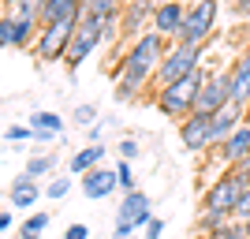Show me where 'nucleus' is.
Instances as JSON below:
<instances>
[{"label": "nucleus", "mask_w": 250, "mask_h": 239, "mask_svg": "<svg viewBox=\"0 0 250 239\" xmlns=\"http://www.w3.org/2000/svg\"><path fill=\"white\" fill-rule=\"evenodd\" d=\"M165 38L157 30L142 34L135 45H131V52L124 56V67H120V79H131L135 86H146L149 75H157V67H161V60H165Z\"/></svg>", "instance_id": "f257e3e1"}, {"label": "nucleus", "mask_w": 250, "mask_h": 239, "mask_svg": "<svg viewBox=\"0 0 250 239\" xmlns=\"http://www.w3.org/2000/svg\"><path fill=\"white\" fill-rule=\"evenodd\" d=\"M247 187H250V179L243 176V172L220 176L217 183L206 191V198H202V213H224V217H235V209H239Z\"/></svg>", "instance_id": "f03ea898"}, {"label": "nucleus", "mask_w": 250, "mask_h": 239, "mask_svg": "<svg viewBox=\"0 0 250 239\" xmlns=\"http://www.w3.org/2000/svg\"><path fill=\"white\" fill-rule=\"evenodd\" d=\"M209 75L194 71L187 75V79H179V83L172 86H161V97H157V105H161V112L165 116H190L194 112V101H198L202 94V86H206Z\"/></svg>", "instance_id": "7ed1b4c3"}, {"label": "nucleus", "mask_w": 250, "mask_h": 239, "mask_svg": "<svg viewBox=\"0 0 250 239\" xmlns=\"http://www.w3.org/2000/svg\"><path fill=\"white\" fill-rule=\"evenodd\" d=\"M217 11H220L217 0H194L187 8V19L179 26L176 42L179 45H202L209 34H213V26H217Z\"/></svg>", "instance_id": "20e7f679"}, {"label": "nucleus", "mask_w": 250, "mask_h": 239, "mask_svg": "<svg viewBox=\"0 0 250 239\" xmlns=\"http://www.w3.org/2000/svg\"><path fill=\"white\" fill-rule=\"evenodd\" d=\"M112 22L116 19H94V15H83V22H79V30H75V38H71V49H67V64L79 67V64H83L86 56L112 34Z\"/></svg>", "instance_id": "39448f33"}, {"label": "nucleus", "mask_w": 250, "mask_h": 239, "mask_svg": "<svg viewBox=\"0 0 250 239\" xmlns=\"http://www.w3.org/2000/svg\"><path fill=\"white\" fill-rule=\"evenodd\" d=\"M198 60H202L198 45H176V49H168V56L161 60V67H157V83L172 86V83H179V79L194 75L198 71Z\"/></svg>", "instance_id": "423d86ee"}, {"label": "nucleus", "mask_w": 250, "mask_h": 239, "mask_svg": "<svg viewBox=\"0 0 250 239\" xmlns=\"http://www.w3.org/2000/svg\"><path fill=\"white\" fill-rule=\"evenodd\" d=\"M75 30H79V22H60V26H45L42 38H38V60L52 64V60H60V56H67Z\"/></svg>", "instance_id": "0eeeda50"}, {"label": "nucleus", "mask_w": 250, "mask_h": 239, "mask_svg": "<svg viewBox=\"0 0 250 239\" xmlns=\"http://www.w3.org/2000/svg\"><path fill=\"white\" fill-rule=\"evenodd\" d=\"M224 105H231V75H220L217 71V75H209V79H206L198 101H194V112L213 116V112H220Z\"/></svg>", "instance_id": "6e6552de"}, {"label": "nucleus", "mask_w": 250, "mask_h": 239, "mask_svg": "<svg viewBox=\"0 0 250 239\" xmlns=\"http://www.w3.org/2000/svg\"><path fill=\"white\" fill-rule=\"evenodd\" d=\"M179 138H183V146H187L190 153H198V150L213 146V116L190 112L187 120H183V127H179Z\"/></svg>", "instance_id": "1a4fd4ad"}, {"label": "nucleus", "mask_w": 250, "mask_h": 239, "mask_svg": "<svg viewBox=\"0 0 250 239\" xmlns=\"http://www.w3.org/2000/svg\"><path fill=\"white\" fill-rule=\"evenodd\" d=\"M149 220H153V209H149L146 191H131V195H124V202H120V209H116V224L146 228Z\"/></svg>", "instance_id": "9d476101"}, {"label": "nucleus", "mask_w": 250, "mask_h": 239, "mask_svg": "<svg viewBox=\"0 0 250 239\" xmlns=\"http://www.w3.org/2000/svg\"><path fill=\"white\" fill-rule=\"evenodd\" d=\"M86 15V0H49L42 11L45 26H60V22H83Z\"/></svg>", "instance_id": "9b49d317"}, {"label": "nucleus", "mask_w": 250, "mask_h": 239, "mask_svg": "<svg viewBox=\"0 0 250 239\" xmlns=\"http://www.w3.org/2000/svg\"><path fill=\"white\" fill-rule=\"evenodd\" d=\"M116 187H120V176H116L112 168H104V165L83 176V195L90 198V202H101V198H108Z\"/></svg>", "instance_id": "f8f14e48"}, {"label": "nucleus", "mask_w": 250, "mask_h": 239, "mask_svg": "<svg viewBox=\"0 0 250 239\" xmlns=\"http://www.w3.org/2000/svg\"><path fill=\"white\" fill-rule=\"evenodd\" d=\"M183 19H187V8H183V4H176V0L157 4V11H153V30L161 34V38H176L179 26H183Z\"/></svg>", "instance_id": "ddd939ff"}, {"label": "nucleus", "mask_w": 250, "mask_h": 239, "mask_svg": "<svg viewBox=\"0 0 250 239\" xmlns=\"http://www.w3.org/2000/svg\"><path fill=\"white\" fill-rule=\"evenodd\" d=\"M34 38V19H22V15H8V19L0 22V45L4 49H19V45H26Z\"/></svg>", "instance_id": "4468645a"}, {"label": "nucleus", "mask_w": 250, "mask_h": 239, "mask_svg": "<svg viewBox=\"0 0 250 239\" xmlns=\"http://www.w3.org/2000/svg\"><path fill=\"white\" fill-rule=\"evenodd\" d=\"M228 75H231V105L235 109L250 105V52H243Z\"/></svg>", "instance_id": "2eb2a0df"}, {"label": "nucleus", "mask_w": 250, "mask_h": 239, "mask_svg": "<svg viewBox=\"0 0 250 239\" xmlns=\"http://www.w3.org/2000/svg\"><path fill=\"white\" fill-rule=\"evenodd\" d=\"M239 120H243V109H235V105H224L220 112H213V146H224L235 131H239Z\"/></svg>", "instance_id": "dca6fc26"}, {"label": "nucleus", "mask_w": 250, "mask_h": 239, "mask_svg": "<svg viewBox=\"0 0 250 239\" xmlns=\"http://www.w3.org/2000/svg\"><path fill=\"white\" fill-rule=\"evenodd\" d=\"M8 198H11V206L15 209H30L38 198H42V187L34 183V176H15V183H11V191H8Z\"/></svg>", "instance_id": "f3484780"}, {"label": "nucleus", "mask_w": 250, "mask_h": 239, "mask_svg": "<svg viewBox=\"0 0 250 239\" xmlns=\"http://www.w3.org/2000/svg\"><path fill=\"white\" fill-rule=\"evenodd\" d=\"M30 131H34V138L52 142V138L63 131V120H60L56 112H34V116H30Z\"/></svg>", "instance_id": "a211bd4d"}, {"label": "nucleus", "mask_w": 250, "mask_h": 239, "mask_svg": "<svg viewBox=\"0 0 250 239\" xmlns=\"http://www.w3.org/2000/svg\"><path fill=\"white\" fill-rule=\"evenodd\" d=\"M153 0H135V4H127L124 8V19H120V30L124 34H135L142 22H146V15H153Z\"/></svg>", "instance_id": "6ab92c4d"}, {"label": "nucleus", "mask_w": 250, "mask_h": 239, "mask_svg": "<svg viewBox=\"0 0 250 239\" xmlns=\"http://www.w3.org/2000/svg\"><path fill=\"white\" fill-rule=\"evenodd\" d=\"M101 161H104V146H86V150L71 153V176L94 172V168H101Z\"/></svg>", "instance_id": "aec40b11"}, {"label": "nucleus", "mask_w": 250, "mask_h": 239, "mask_svg": "<svg viewBox=\"0 0 250 239\" xmlns=\"http://www.w3.org/2000/svg\"><path fill=\"white\" fill-rule=\"evenodd\" d=\"M220 153H224V161H228V165H239L243 157L250 153V124H243L239 131L224 142V150H220Z\"/></svg>", "instance_id": "412c9836"}, {"label": "nucleus", "mask_w": 250, "mask_h": 239, "mask_svg": "<svg viewBox=\"0 0 250 239\" xmlns=\"http://www.w3.org/2000/svg\"><path fill=\"white\" fill-rule=\"evenodd\" d=\"M45 228H49V213H30L19 228V239H42Z\"/></svg>", "instance_id": "4be33fe9"}, {"label": "nucleus", "mask_w": 250, "mask_h": 239, "mask_svg": "<svg viewBox=\"0 0 250 239\" xmlns=\"http://www.w3.org/2000/svg\"><path fill=\"white\" fill-rule=\"evenodd\" d=\"M52 168H56V153H38L26 161V176L42 179V176H52Z\"/></svg>", "instance_id": "5701e85b"}, {"label": "nucleus", "mask_w": 250, "mask_h": 239, "mask_svg": "<svg viewBox=\"0 0 250 239\" xmlns=\"http://www.w3.org/2000/svg\"><path fill=\"white\" fill-rule=\"evenodd\" d=\"M86 15H94V19H116L120 15V0H86Z\"/></svg>", "instance_id": "b1692460"}, {"label": "nucleus", "mask_w": 250, "mask_h": 239, "mask_svg": "<svg viewBox=\"0 0 250 239\" xmlns=\"http://www.w3.org/2000/svg\"><path fill=\"white\" fill-rule=\"evenodd\" d=\"M45 4H49V0H19V4H15V15L34 19V15H42V11H45Z\"/></svg>", "instance_id": "393cba45"}, {"label": "nucleus", "mask_w": 250, "mask_h": 239, "mask_svg": "<svg viewBox=\"0 0 250 239\" xmlns=\"http://www.w3.org/2000/svg\"><path fill=\"white\" fill-rule=\"evenodd\" d=\"M213 239H247V228H243V220H228L224 228L213 232Z\"/></svg>", "instance_id": "a878e982"}, {"label": "nucleus", "mask_w": 250, "mask_h": 239, "mask_svg": "<svg viewBox=\"0 0 250 239\" xmlns=\"http://www.w3.org/2000/svg\"><path fill=\"white\" fill-rule=\"evenodd\" d=\"M116 176H120V191H124V195L138 191L135 187V176H131V161H120V165H116Z\"/></svg>", "instance_id": "bb28decb"}, {"label": "nucleus", "mask_w": 250, "mask_h": 239, "mask_svg": "<svg viewBox=\"0 0 250 239\" xmlns=\"http://www.w3.org/2000/svg\"><path fill=\"white\" fill-rule=\"evenodd\" d=\"M67 191H71V179L56 176V179H49V187H45V195H49V198H63Z\"/></svg>", "instance_id": "cd10ccee"}, {"label": "nucleus", "mask_w": 250, "mask_h": 239, "mask_svg": "<svg viewBox=\"0 0 250 239\" xmlns=\"http://www.w3.org/2000/svg\"><path fill=\"white\" fill-rule=\"evenodd\" d=\"M94 120H97V105H79V109H75V124L94 127Z\"/></svg>", "instance_id": "c85d7f7f"}, {"label": "nucleus", "mask_w": 250, "mask_h": 239, "mask_svg": "<svg viewBox=\"0 0 250 239\" xmlns=\"http://www.w3.org/2000/svg\"><path fill=\"white\" fill-rule=\"evenodd\" d=\"M138 90H142V86H135L131 79H120V83H116V101H131Z\"/></svg>", "instance_id": "c756f323"}, {"label": "nucleus", "mask_w": 250, "mask_h": 239, "mask_svg": "<svg viewBox=\"0 0 250 239\" xmlns=\"http://www.w3.org/2000/svg\"><path fill=\"white\" fill-rule=\"evenodd\" d=\"M161 236H165V220L153 217V220L146 224V239H161Z\"/></svg>", "instance_id": "7c9ffc66"}, {"label": "nucleus", "mask_w": 250, "mask_h": 239, "mask_svg": "<svg viewBox=\"0 0 250 239\" xmlns=\"http://www.w3.org/2000/svg\"><path fill=\"white\" fill-rule=\"evenodd\" d=\"M120 153H124V161L138 157V142H135V138H124V142H120Z\"/></svg>", "instance_id": "2f4dec72"}, {"label": "nucleus", "mask_w": 250, "mask_h": 239, "mask_svg": "<svg viewBox=\"0 0 250 239\" xmlns=\"http://www.w3.org/2000/svg\"><path fill=\"white\" fill-rule=\"evenodd\" d=\"M63 239H90V228L86 224H71V228L63 232Z\"/></svg>", "instance_id": "473e14b6"}, {"label": "nucleus", "mask_w": 250, "mask_h": 239, "mask_svg": "<svg viewBox=\"0 0 250 239\" xmlns=\"http://www.w3.org/2000/svg\"><path fill=\"white\" fill-rule=\"evenodd\" d=\"M34 131L30 127H8V142H22V138H30Z\"/></svg>", "instance_id": "72a5a7b5"}, {"label": "nucleus", "mask_w": 250, "mask_h": 239, "mask_svg": "<svg viewBox=\"0 0 250 239\" xmlns=\"http://www.w3.org/2000/svg\"><path fill=\"white\" fill-rule=\"evenodd\" d=\"M235 220H250V187H247V195H243L239 209H235Z\"/></svg>", "instance_id": "f704fd0d"}, {"label": "nucleus", "mask_w": 250, "mask_h": 239, "mask_svg": "<svg viewBox=\"0 0 250 239\" xmlns=\"http://www.w3.org/2000/svg\"><path fill=\"white\" fill-rule=\"evenodd\" d=\"M228 4H231V11H235V15L250 19V0H228Z\"/></svg>", "instance_id": "c9c22d12"}, {"label": "nucleus", "mask_w": 250, "mask_h": 239, "mask_svg": "<svg viewBox=\"0 0 250 239\" xmlns=\"http://www.w3.org/2000/svg\"><path fill=\"white\" fill-rule=\"evenodd\" d=\"M138 228H131V224H116V232H112V239H131Z\"/></svg>", "instance_id": "e433bc0d"}, {"label": "nucleus", "mask_w": 250, "mask_h": 239, "mask_svg": "<svg viewBox=\"0 0 250 239\" xmlns=\"http://www.w3.org/2000/svg\"><path fill=\"white\" fill-rule=\"evenodd\" d=\"M235 172H243V176H247V179H250V153H247V157H243L239 165H235Z\"/></svg>", "instance_id": "4c0bfd02"}, {"label": "nucleus", "mask_w": 250, "mask_h": 239, "mask_svg": "<svg viewBox=\"0 0 250 239\" xmlns=\"http://www.w3.org/2000/svg\"><path fill=\"white\" fill-rule=\"evenodd\" d=\"M243 228H247V239H250V220H243Z\"/></svg>", "instance_id": "58836bf2"}, {"label": "nucleus", "mask_w": 250, "mask_h": 239, "mask_svg": "<svg viewBox=\"0 0 250 239\" xmlns=\"http://www.w3.org/2000/svg\"><path fill=\"white\" fill-rule=\"evenodd\" d=\"M4 4H19V0H4Z\"/></svg>", "instance_id": "ea45409f"}, {"label": "nucleus", "mask_w": 250, "mask_h": 239, "mask_svg": "<svg viewBox=\"0 0 250 239\" xmlns=\"http://www.w3.org/2000/svg\"><path fill=\"white\" fill-rule=\"evenodd\" d=\"M161 4H168V0H161Z\"/></svg>", "instance_id": "a19ab883"}]
</instances>
